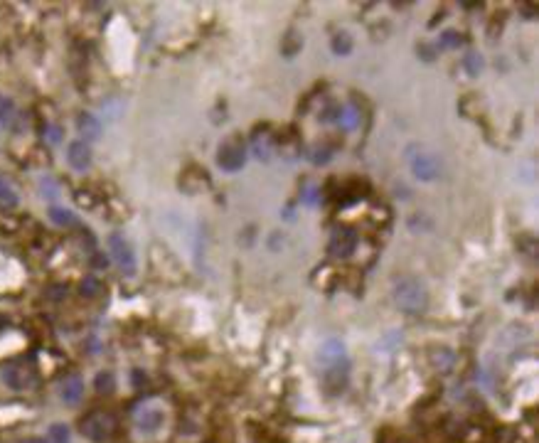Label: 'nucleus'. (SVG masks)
Listing matches in <instances>:
<instances>
[{
	"mask_svg": "<svg viewBox=\"0 0 539 443\" xmlns=\"http://www.w3.org/2000/svg\"><path fill=\"white\" fill-rule=\"evenodd\" d=\"M79 429H82V436H87L89 441L106 443L119 434V419L109 409H96V412H89L84 416Z\"/></svg>",
	"mask_w": 539,
	"mask_h": 443,
	"instance_id": "nucleus-1",
	"label": "nucleus"
},
{
	"mask_svg": "<svg viewBox=\"0 0 539 443\" xmlns=\"http://www.w3.org/2000/svg\"><path fill=\"white\" fill-rule=\"evenodd\" d=\"M394 301L407 313H424L426 306H429V293H426V286L419 279L404 276L394 284Z\"/></svg>",
	"mask_w": 539,
	"mask_h": 443,
	"instance_id": "nucleus-2",
	"label": "nucleus"
},
{
	"mask_svg": "<svg viewBox=\"0 0 539 443\" xmlns=\"http://www.w3.org/2000/svg\"><path fill=\"white\" fill-rule=\"evenodd\" d=\"M247 163V148L239 141H227L220 146V153H217V165L227 173H237V170L244 168Z\"/></svg>",
	"mask_w": 539,
	"mask_h": 443,
	"instance_id": "nucleus-3",
	"label": "nucleus"
},
{
	"mask_svg": "<svg viewBox=\"0 0 539 443\" xmlns=\"http://www.w3.org/2000/svg\"><path fill=\"white\" fill-rule=\"evenodd\" d=\"M3 382L8 384L10 389H15V392H23V389L35 387L37 375L30 365H25V362H15V365H8L3 370Z\"/></svg>",
	"mask_w": 539,
	"mask_h": 443,
	"instance_id": "nucleus-4",
	"label": "nucleus"
},
{
	"mask_svg": "<svg viewBox=\"0 0 539 443\" xmlns=\"http://www.w3.org/2000/svg\"><path fill=\"white\" fill-rule=\"evenodd\" d=\"M350 375V362L340 360V362H330V365H323V387L328 394H340L348 384Z\"/></svg>",
	"mask_w": 539,
	"mask_h": 443,
	"instance_id": "nucleus-5",
	"label": "nucleus"
},
{
	"mask_svg": "<svg viewBox=\"0 0 539 443\" xmlns=\"http://www.w3.org/2000/svg\"><path fill=\"white\" fill-rule=\"evenodd\" d=\"M109 252H111V256H114L116 264L124 269V274H128V276L136 274V256H133L131 244H128L121 234H111L109 237Z\"/></svg>",
	"mask_w": 539,
	"mask_h": 443,
	"instance_id": "nucleus-6",
	"label": "nucleus"
},
{
	"mask_svg": "<svg viewBox=\"0 0 539 443\" xmlns=\"http://www.w3.org/2000/svg\"><path fill=\"white\" fill-rule=\"evenodd\" d=\"M355 249H357V234L348 227L335 229L333 237H330V244H328L330 256H335V259H348Z\"/></svg>",
	"mask_w": 539,
	"mask_h": 443,
	"instance_id": "nucleus-7",
	"label": "nucleus"
},
{
	"mask_svg": "<svg viewBox=\"0 0 539 443\" xmlns=\"http://www.w3.org/2000/svg\"><path fill=\"white\" fill-rule=\"evenodd\" d=\"M60 397L64 404H79V399L84 397V380L77 375H67L60 382Z\"/></svg>",
	"mask_w": 539,
	"mask_h": 443,
	"instance_id": "nucleus-8",
	"label": "nucleus"
},
{
	"mask_svg": "<svg viewBox=\"0 0 539 443\" xmlns=\"http://www.w3.org/2000/svg\"><path fill=\"white\" fill-rule=\"evenodd\" d=\"M67 160L74 170H87L92 165V151L84 141H72L67 148Z\"/></svg>",
	"mask_w": 539,
	"mask_h": 443,
	"instance_id": "nucleus-9",
	"label": "nucleus"
},
{
	"mask_svg": "<svg viewBox=\"0 0 539 443\" xmlns=\"http://www.w3.org/2000/svg\"><path fill=\"white\" fill-rule=\"evenodd\" d=\"M163 421H165L163 409H156V407L143 409V412L136 416V426L141 431H146V434H153V431H158L160 426H163Z\"/></svg>",
	"mask_w": 539,
	"mask_h": 443,
	"instance_id": "nucleus-10",
	"label": "nucleus"
},
{
	"mask_svg": "<svg viewBox=\"0 0 539 443\" xmlns=\"http://www.w3.org/2000/svg\"><path fill=\"white\" fill-rule=\"evenodd\" d=\"M318 360H320V365H330V362L348 360V355H345V348L340 340H325L323 348H320V352H318Z\"/></svg>",
	"mask_w": 539,
	"mask_h": 443,
	"instance_id": "nucleus-11",
	"label": "nucleus"
},
{
	"mask_svg": "<svg viewBox=\"0 0 539 443\" xmlns=\"http://www.w3.org/2000/svg\"><path fill=\"white\" fill-rule=\"evenodd\" d=\"M77 128L84 133V138H89V141H96V138L101 136V124H99V119H96L94 114H79L77 116Z\"/></svg>",
	"mask_w": 539,
	"mask_h": 443,
	"instance_id": "nucleus-12",
	"label": "nucleus"
},
{
	"mask_svg": "<svg viewBox=\"0 0 539 443\" xmlns=\"http://www.w3.org/2000/svg\"><path fill=\"white\" fill-rule=\"evenodd\" d=\"M414 170H416V175H419L421 180H431V178H436V173H439L436 160L431 156H424V153L414 160Z\"/></svg>",
	"mask_w": 539,
	"mask_h": 443,
	"instance_id": "nucleus-13",
	"label": "nucleus"
},
{
	"mask_svg": "<svg viewBox=\"0 0 539 443\" xmlns=\"http://www.w3.org/2000/svg\"><path fill=\"white\" fill-rule=\"evenodd\" d=\"M18 205V195L13 192V188H10L8 183H5L3 178H0V210H13V207Z\"/></svg>",
	"mask_w": 539,
	"mask_h": 443,
	"instance_id": "nucleus-14",
	"label": "nucleus"
},
{
	"mask_svg": "<svg viewBox=\"0 0 539 443\" xmlns=\"http://www.w3.org/2000/svg\"><path fill=\"white\" fill-rule=\"evenodd\" d=\"M94 389L99 394H111L116 389V377L111 372H99L94 380Z\"/></svg>",
	"mask_w": 539,
	"mask_h": 443,
	"instance_id": "nucleus-15",
	"label": "nucleus"
},
{
	"mask_svg": "<svg viewBox=\"0 0 539 443\" xmlns=\"http://www.w3.org/2000/svg\"><path fill=\"white\" fill-rule=\"evenodd\" d=\"M79 293H82L84 298H96L101 293V281L96 279V276H87V279L79 284Z\"/></svg>",
	"mask_w": 539,
	"mask_h": 443,
	"instance_id": "nucleus-16",
	"label": "nucleus"
},
{
	"mask_svg": "<svg viewBox=\"0 0 539 443\" xmlns=\"http://www.w3.org/2000/svg\"><path fill=\"white\" fill-rule=\"evenodd\" d=\"M333 52L335 55H350L352 52V37L348 32H338L333 37Z\"/></svg>",
	"mask_w": 539,
	"mask_h": 443,
	"instance_id": "nucleus-17",
	"label": "nucleus"
},
{
	"mask_svg": "<svg viewBox=\"0 0 539 443\" xmlns=\"http://www.w3.org/2000/svg\"><path fill=\"white\" fill-rule=\"evenodd\" d=\"M50 220L55 224H60V227H69V224L77 222V217H74V212L69 210H62V207H52L50 210Z\"/></svg>",
	"mask_w": 539,
	"mask_h": 443,
	"instance_id": "nucleus-18",
	"label": "nucleus"
},
{
	"mask_svg": "<svg viewBox=\"0 0 539 443\" xmlns=\"http://www.w3.org/2000/svg\"><path fill=\"white\" fill-rule=\"evenodd\" d=\"M47 443H69V429L64 424H52L47 431Z\"/></svg>",
	"mask_w": 539,
	"mask_h": 443,
	"instance_id": "nucleus-19",
	"label": "nucleus"
},
{
	"mask_svg": "<svg viewBox=\"0 0 539 443\" xmlns=\"http://www.w3.org/2000/svg\"><path fill=\"white\" fill-rule=\"evenodd\" d=\"M271 151H274V148H271V136H269V133H261V136L254 138V153H256V156H259V158H269Z\"/></svg>",
	"mask_w": 539,
	"mask_h": 443,
	"instance_id": "nucleus-20",
	"label": "nucleus"
},
{
	"mask_svg": "<svg viewBox=\"0 0 539 443\" xmlns=\"http://www.w3.org/2000/svg\"><path fill=\"white\" fill-rule=\"evenodd\" d=\"M13 116H15V104H13V99H8V96H3L0 94V124H10L13 121Z\"/></svg>",
	"mask_w": 539,
	"mask_h": 443,
	"instance_id": "nucleus-21",
	"label": "nucleus"
},
{
	"mask_svg": "<svg viewBox=\"0 0 539 443\" xmlns=\"http://www.w3.org/2000/svg\"><path fill=\"white\" fill-rule=\"evenodd\" d=\"M466 69H468V74H471V77H478L480 69H483V60H480L478 55H468L466 57Z\"/></svg>",
	"mask_w": 539,
	"mask_h": 443,
	"instance_id": "nucleus-22",
	"label": "nucleus"
},
{
	"mask_svg": "<svg viewBox=\"0 0 539 443\" xmlns=\"http://www.w3.org/2000/svg\"><path fill=\"white\" fill-rule=\"evenodd\" d=\"M444 45L446 47H458V45H461V37H458L456 32H446V35H444Z\"/></svg>",
	"mask_w": 539,
	"mask_h": 443,
	"instance_id": "nucleus-23",
	"label": "nucleus"
},
{
	"mask_svg": "<svg viewBox=\"0 0 539 443\" xmlns=\"http://www.w3.org/2000/svg\"><path fill=\"white\" fill-rule=\"evenodd\" d=\"M94 266H106V259H104V256H96V259H94Z\"/></svg>",
	"mask_w": 539,
	"mask_h": 443,
	"instance_id": "nucleus-24",
	"label": "nucleus"
},
{
	"mask_svg": "<svg viewBox=\"0 0 539 443\" xmlns=\"http://www.w3.org/2000/svg\"><path fill=\"white\" fill-rule=\"evenodd\" d=\"M23 443H45V441H40V439H28V441H23Z\"/></svg>",
	"mask_w": 539,
	"mask_h": 443,
	"instance_id": "nucleus-25",
	"label": "nucleus"
}]
</instances>
